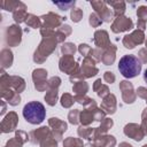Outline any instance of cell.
I'll return each mask as SVG.
<instances>
[{
  "mask_svg": "<svg viewBox=\"0 0 147 147\" xmlns=\"http://www.w3.org/2000/svg\"><path fill=\"white\" fill-rule=\"evenodd\" d=\"M23 117L30 124H40L46 117L45 106L39 101H31L26 103L23 108Z\"/></svg>",
  "mask_w": 147,
  "mask_h": 147,
  "instance_id": "cell-2",
  "label": "cell"
},
{
  "mask_svg": "<svg viewBox=\"0 0 147 147\" xmlns=\"http://www.w3.org/2000/svg\"><path fill=\"white\" fill-rule=\"evenodd\" d=\"M141 61L132 54L124 55L118 61V70L125 78H134L141 72Z\"/></svg>",
  "mask_w": 147,
  "mask_h": 147,
  "instance_id": "cell-1",
  "label": "cell"
},
{
  "mask_svg": "<svg viewBox=\"0 0 147 147\" xmlns=\"http://www.w3.org/2000/svg\"><path fill=\"white\" fill-rule=\"evenodd\" d=\"M144 80H145V83L147 84V69H146L145 72H144Z\"/></svg>",
  "mask_w": 147,
  "mask_h": 147,
  "instance_id": "cell-3",
  "label": "cell"
}]
</instances>
